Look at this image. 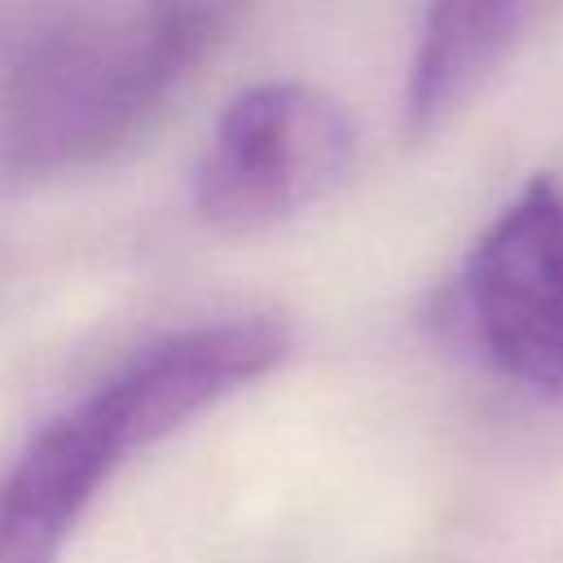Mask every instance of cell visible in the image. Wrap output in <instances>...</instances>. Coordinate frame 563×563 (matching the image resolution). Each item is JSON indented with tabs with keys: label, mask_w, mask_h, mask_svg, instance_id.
<instances>
[{
	"label": "cell",
	"mask_w": 563,
	"mask_h": 563,
	"mask_svg": "<svg viewBox=\"0 0 563 563\" xmlns=\"http://www.w3.org/2000/svg\"><path fill=\"white\" fill-rule=\"evenodd\" d=\"M290 352V330L273 317H233L176 330L141 347L88 396L101 405L123 453L150 449L216 400L264 378Z\"/></svg>",
	"instance_id": "4"
},
{
	"label": "cell",
	"mask_w": 563,
	"mask_h": 563,
	"mask_svg": "<svg viewBox=\"0 0 563 563\" xmlns=\"http://www.w3.org/2000/svg\"><path fill=\"white\" fill-rule=\"evenodd\" d=\"M462 303L488 365L528 391H563V185L532 176L475 238Z\"/></svg>",
	"instance_id": "3"
},
{
	"label": "cell",
	"mask_w": 563,
	"mask_h": 563,
	"mask_svg": "<svg viewBox=\"0 0 563 563\" xmlns=\"http://www.w3.org/2000/svg\"><path fill=\"white\" fill-rule=\"evenodd\" d=\"M523 26V0H431L405 75V128H444L501 66Z\"/></svg>",
	"instance_id": "6"
},
{
	"label": "cell",
	"mask_w": 563,
	"mask_h": 563,
	"mask_svg": "<svg viewBox=\"0 0 563 563\" xmlns=\"http://www.w3.org/2000/svg\"><path fill=\"white\" fill-rule=\"evenodd\" d=\"M356 123L325 88L268 79L242 88L216 119L194 167V211L224 233L277 224L343 185Z\"/></svg>",
	"instance_id": "2"
},
{
	"label": "cell",
	"mask_w": 563,
	"mask_h": 563,
	"mask_svg": "<svg viewBox=\"0 0 563 563\" xmlns=\"http://www.w3.org/2000/svg\"><path fill=\"white\" fill-rule=\"evenodd\" d=\"M123 457L92 396L57 413L0 484V563H57L79 515Z\"/></svg>",
	"instance_id": "5"
},
{
	"label": "cell",
	"mask_w": 563,
	"mask_h": 563,
	"mask_svg": "<svg viewBox=\"0 0 563 563\" xmlns=\"http://www.w3.org/2000/svg\"><path fill=\"white\" fill-rule=\"evenodd\" d=\"M255 0H123L31 40L0 84V172L44 180L132 145Z\"/></svg>",
	"instance_id": "1"
}]
</instances>
